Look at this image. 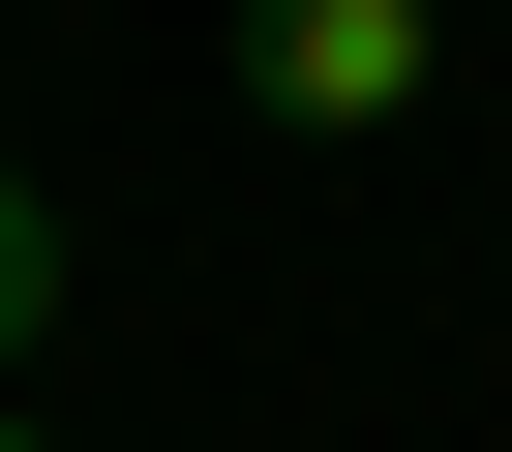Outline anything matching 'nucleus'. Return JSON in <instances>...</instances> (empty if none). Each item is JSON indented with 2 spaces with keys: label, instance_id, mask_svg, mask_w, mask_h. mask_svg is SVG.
Segmentation results:
<instances>
[{
  "label": "nucleus",
  "instance_id": "1",
  "mask_svg": "<svg viewBox=\"0 0 512 452\" xmlns=\"http://www.w3.org/2000/svg\"><path fill=\"white\" fill-rule=\"evenodd\" d=\"M422 61H452V0H241V121H302V151L422 121Z\"/></svg>",
  "mask_w": 512,
  "mask_h": 452
},
{
  "label": "nucleus",
  "instance_id": "2",
  "mask_svg": "<svg viewBox=\"0 0 512 452\" xmlns=\"http://www.w3.org/2000/svg\"><path fill=\"white\" fill-rule=\"evenodd\" d=\"M31 332H61V211L0 181V362H31Z\"/></svg>",
  "mask_w": 512,
  "mask_h": 452
},
{
  "label": "nucleus",
  "instance_id": "3",
  "mask_svg": "<svg viewBox=\"0 0 512 452\" xmlns=\"http://www.w3.org/2000/svg\"><path fill=\"white\" fill-rule=\"evenodd\" d=\"M0 452H31V422H0Z\"/></svg>",
  "mask_w": 512,
  "mask_h": 452
}]
</instances>
